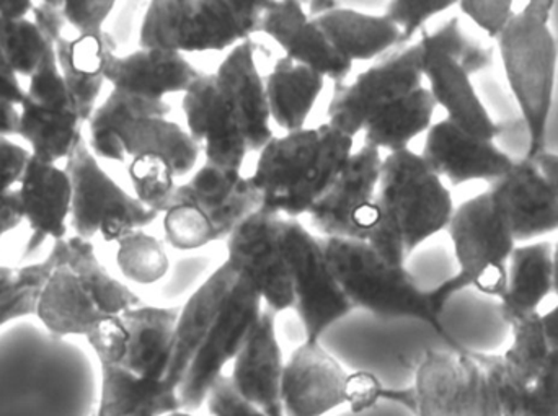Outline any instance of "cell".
<instances>
[{
    "instance_id": "obj_41",
    "label": "cell",
    "mask_w": 558,
    "mask_h": 416,
    "mask_svg": "<svg viewBox=\"0 0 558 416\" xmlns=\"http://www.w3.org/2000/svg\"><path fill=\"white\" fill-rule=\"evenodd\" d=\"M167 242L177 250H198L216 242V232L209 219L189 203H173L163 212Z\"/></svg>"
},
{
    "instance_id": "obj_5",
    "label": "cell",
    "mask_w": 558,
    "mask_h": 416,
    "mask_svg": "<svg viewBox=\"0 0 558 416\" xmlns=\"http://www.w3.org/2000/svg\"><path fill=\"white\" fill-rule=\"evenodd\" d=\"M423 51V77L436 107L446 120L482 139L497 140L500 123L495 121L474 85V75L492 64V49L469 35L458 16L433 32L420 35Z\"/></svg>"
},
{
    "instance_id": "obj_32",
    "label": "cell",
    "mask_w": 558,
    "mask_h": 416,
    "mask_svg": "<svg viewBox=\"0 0 558 416\" xmlns=\"http://www.w3.org/2000/svg\"><path fill=\"white\" fill-rule=\"evenodd\" d=\"M265 85L271 120L284 133H294L304 130L324 91L325 77L308 65L282 56L275 62Z\"/></svg>"
},
{
    "instance_id": "obj_2",
    "label": "cell",
    "mask_w": 558,
    "mask_h": 416,
    "mask_svg": "<svg viewBox=\"0 0 558 416\" xmlns=\"http://www.w3.org/2000/svg\"><path fill=\"white\" fill-rule=\"evenodd\" d=\"M415 416H523L530 389L504 355L425 350L413 375Z\"/></svg>"
},
{
    "instance_id": "obj_44",
    "label": "cell",
    "mask_w": 558,
    "mask_h": 416,
    "mask_svg": "<svg viewBox=\"0 0 558 416\" xmlns=\"http://www.w3.org/2000/svg\"><path fill=\"white\" fill-rule=\"evenodd\" d=\"M117 3L110 0H62V19L77 36L104 35V25Z\"/></svg>"
},
{
    "instance_id": "obj_7",
    "label": "cell",
    "mask_w": 558,
    "mask_h": 416,
    "mask_svg": "<svg viewBox=\"0 0 558 416\" xmlns=\"http://www.w3.org/2000/svg\"><path fill=\"white\" fill-rule=\"evenodd\" d=\"M446 231L451 238L458 273L432 287L436 309L442 314L449 301L465 290L501 301L507 293L511 255L518 244L490 195L484 192L456 206Z\"/></svg>"
},
{
    "instance_id": "obj_40",
    "label": "cell",
    "mask_w": 558,
    "mask_h": 416,
    "mask_svg": "<svg viewBox=\"0 0 558 416\" xmlns=\"http://www.w3.org/2000/svg\"><path fill=\"white\" fill-rule=\"evenodd\" d=\"M128 173L133 183L134 196L146 208L157 215L169 211L179 185H175V175L166 160L154 156L136 157L131 159Z\"/></svg>"
},
{
    "instance_id": "obj_36",
    "label": "cell",
    "mask_w": 558,
    "mask_h": 416,
    "mask_svg": "<svg viewBox=\"0 0 558 416\" xmlns=\"http://www.w3.org/2000/svg\"><path fill=\"white\" fill-rule=\"evenodd\" d=\"M54 42L33 19H0V78L29 77Z\"/></svg>"
},
{
    "instance_id": "obj_53",
    "label": "cell",
    "mask_w": 558,
    "mask_h": 416,
    "mask_svg": "<svg viewBox=\"0 0 558 416\" xmlns=\"http://www.w3.org/2000/svg\"><path fill=\"white\" fill-rule=\"evenodd\" d=\"M533 160H536L537 167L546 176L547 183H549L550 189H553L558 203V154L546 149Z\"/></svg>"
},
{
    "instance_id": "obj_34",
    "label": "cell",
    "mask_w": 558,
    "mask_h": 416,
    "mask_svg": "<svg viewBox=\"0 0 558 416\" xmlns=\"http://www.w3.org/2000/svg\"><path fill=\"white\" fill-rule=\"evenodd\" d=\"M436 103L428 87L423 85L409 97L392 105L374 118L364 130V144L387 154L410 149L420 134L428 133L435 117Z\"/></svg>"
},
{
    "instance_id": "obj_19",
    "label": "cell",
    "mask_w": 558,
    "mask_h": 416,
    "mask_svg": "<svg viewBox=\"0 0 558 416\" xmlns=\"http://www.w3.org/2000/svg\"><path fill=\"white\" fill-rule=\"evenodd\" d=\"M260 33L270 36L286 58L308 65L337 85L344 84L351 74L353 64L338 54L324 29L298 0H268Z\"/></svg>"
},
{
    "instance_id": "obj_33",
    "label": "cell",
    "mask_w": 558,
    "mask_h": 416,
    "mask_svg": "<svg viewBox=\"0 0 558 416\" xmlns=\"http://www.w3.org/2000/svg\"><path fill=\"white\" fill-rule=\"evenodd\" d=\"M182 411L179 392L163 381H140L114 366H100V394L92 416H166Z\"/></svg>"
},
{
    "instance_id": "obj_51",
    "label": "cell",
    "mask_w": 558,
    "mask_h": 416,
    "mask_svg": "<svg viewBox=\"0 0 558 416\" xmlns=\"http://www.w3.org/2000/svg\"><path fill=\"white\" fill-rule=\"evenodd\" d=\"M384 397V389L369 372H356L348 378V404L354 414L367 411Z\"/></svg>"
},
{
    "instance_id": "obj_58",
    "label": "cell",
    "mask_w": 558,
    "mask_h": 416,
    "mask_svg": "<svg viewBox=\"0 0 558 416\" xmlns=\"http://www.w3.org/2000/svg\"><path fill=\"white\" fill-rule=\"evenodd\" d=\"M0 97L12 101L13 105L19 107L22 103L23 97H25V88L22 87L20 82H9L0 78Z\"/></svg>"
},
{
    "instance_id": "obj_49",
    "label": "cell",
    "mask_w": 558,
    "mask_h": 416,
    "mask_svg": "<svg viewBox=\"0 0 558 416\" xmlns=\"http://www.w3.org/2000/svg\"><path fill=\"white\" fill-rule=\"evenodd\" d=\"M54 268V261L46 258L41 264L28 265L22 268H9L0 265V299L9 296L13 291L22 287L23 284H45Z\"/></svg>"
},
{
    "instance_id": "obj_38",
    "label": "cell",
    "mask_w": 558,
    "mask_h": 416,
    "mask_svg": "<svg viewBox=\"0 0 558 416\" xmlns=\"http://www.w3.org/2000/svg\"><path fill=\"white\" fill-rule=\"evenodd\" d=\"M508 327L511 343L504 353L505 363L514 378L531 391L553 352L544 330L543 313L514 320Z\"/></svg>"
},
{
    "instance_id": "obj_46",
    "label": "cell",
    "mask_w": 558,
    "mask_h": 416,
    "mask_svg": "<svg viewBox=\"0 0 558 416\" xmlns=\"http://www.w3.org/2000/svg\"><path fill=\"white\" fill-rule=\"evenodd\" d=\"M523 416H558V350L550 352L539 379L531 389Z\"/></svg>"
},
{
    "instance_id": "obj_21",
    "label": "cell",
    "mask_w": 558,
    "mask_h": 416,
    "mask_svg": "<svg viewBox=\"0 0 558 416\" xmlns=\"http://www.w3.org/2000/svg\"><path fill=\"white\" fill-rule=\"evenodd\" d=\"M231 382L238 394L268 416H284L281 405L284 359L277 335V314L264 309L257 327L232 363Z\"/></svg>"
},
{
    "instance_id": "obj_23",
    "label": "cell",
    "mask_w": 558,
    "mask_h": 416,
    "mask_svg": "<svg viewBox=\"0 0 558 416\" xmlns=\"http://www.w3.org/2000/svg\"><path fill=\"white\" fill-rule=\"evenodd\" d=\"M49 257L54 261V268L39 291L35 316L52 339H87L110 316L101 309L97 296L81 274L51 254Z\"/></svg>"
},
{
    "instance_id": "obj_42",
    "label": "cell",
    "mask_w": 558,
    "mask_h": 416,
    "mask_svg": "<svg viewBox=\"0 0 558 416\" xmlns=\"http://www.w3.org/2000/svg\"><path fill=\"white\" fill-rule=\"evenodd\" d=\"M456 5L458 3L441 0H393L387 5L384 15L402 33L403 46H409L418 33L422 35L425 32L429 20Z\"/></svg>"
},
{
    "instance_id": "obj_55",
    "label": "cell",
    "mask_w": 558,
    "mask_h": 416,
    "mask_svg": "<svg viewBox=\"0 0 558 416\" xmlns=\"http://www.w3.org/2000/svg\"><path fill=\"white\" fill-rule=\"evenodd\" d=\"M33 9L35 2L32 0H0V19H28V13H33Z\"/></svg>"
},
{
    "instance_id": "obj_25",
    "label": "cell",
    "mask_w": 558,
    "mask_h": 416,
    "mask_svg": "<svg viewBox=\"0 0 558 416\" xmlns=\"http://www.w3.org/2000/svg\"><path fill=\"white\" fill-rule=\"evenodd\" d=\"M199 154V144L179 123L169 118L147 117L118 127L98 157L113 162H124L128 157H160L179 179L195 169Z\"/></svg>"
},
{
    "instance_id": "obj_15",
    "label": "cell",
    "mask_w": 558,
    "mask_h": 416,
    "mask_svg": "<svg viewBox=\"0 0 558 416\" xmlns=\"http://www.w3.org/2000/svg\"><path fill=\"white\" fill-rule=\"evenodd\" d=\"M518 245L558 231V203L536 160H514L513 167L487 189Z\"/></svg>"
},
{
    "instance_id": "obj_29",
    "label": "cell",
    "mask_w": 558,
    "mask_h": 416,
    "mask_svg": "<svg viewBox=\"0 0 558 416\" xmlns=\"http://www.w3.org/2000/svg\"><path fill=\"white\" fill-rule=\"evenodd\" d=\"M314 20L324 29L338 54L351 64L373 61L403 48L402 33L384 13L373 15L340 5Z\"/></svg>"
},
{
    "instance_id": "obj_4",
    "label": "cell",
    "mask_w": 558,
    "mask_h": 416,
    "mask_svg": "<svg viewBox=\"0 0 558 416\" xmlns=\"http://www.w3.org/2000/svg\"><path fill=\"white\" fill-rule=\"evenodd\" d=\"M320 241L331 273L354 309L366 310L380 319L418 320L432 327L448 348L464 350L442 326L432 290H425L407 267L387 264L366 241Z\"/></svg>"
},
{
    "instance_id": "obj_60",
    "label": "cell",
    "mask_w": 558,
    "mask_h": 416,
    "mask_svg": "<svg viewBox=\"0 0 558 416\" xmlns=\"http://www.w3.org/2000/svg\"><path fill=\"white\" fill-rule=\"evenodd\" d=\"M553 270H554V294L558 297V241L554 245V257H553Z\"/></svg>"
},
{
    "instance_id": "obj_48",
    "label": "cell",
    "mask_w": 558,
    "mask_h": 416,
    "mask_svg": "<svg viewBox=\"0 0 558 416\" xmlns=\"http://www.w3.org/2000/svg\"><path fill=\"white\" fill-rule=\"evenodd\" d=\"M32 154L28 147L9 136H0V198L10 195L19 185Z\"/></svg>"
},
{
    "instance_id": "obj_12",
    "label": "cell",
    "mask_w": 558,
    "mask_h": 416,
    "mask_svg": "<svg viewBox=\"0 0 558 416\" xmlns=\"http://www.w3.org/2000/svg\"><path fill=\"white\" fill-rule=\"evenodd\" d=\"M262 304L264 301L254 284L239 274L211 332L180 384L182 411L195 412L205 404L213 386L225 376L226 366L234 363L257 327L264 313Z\"/></svg>"
},
{
    "instance_id": "obj_37",
    "label": "cell",
    "mask_w": 558,
    "mask_h": 416,
    "mask_svg": "<svg viewBox=\"0 0 558 416\" xmlns=\"http://www.w3.org/2000/svg\"><path fill=\"white\" fill-rule=\"evenodd\" d=\"M170 113V105L166 100H149L126 91L111 90L107 100L97 107L92 114L88 127V147L95 157L100 156L108 139L118 127L137 118L163 117Z\"/></svg>"
},
{
    "instance_id": "obj_45",
    "label": "cell",
    "mask_w": 558,
    "mask_h": 416,
    "mask_svg": "<svg viewBox=\"0 0 558 416\" xmlns=\"http://www.w3.org/2000/svg\"><path fill=\"white\" fill-rule=\"evenodd\" d=\"M85 340L94 350L100 366H118L126 350L128 330L120 316L110 317Z\"/></svg>"
},
{
    "instance_id": "obj_14",
    "label": "cell",
    "mask_w": 558,
    "mask_h": 416,
    "mask_svg": "<svg viewBox=\"0 0 558 416\" xmlns=\"http://www.w3.org/2000/svg\"><path fill=\"white\" fill-rule=\"evenodd\" d=\"M189 133L205 154L206 166L241 173L251 154L244 124L216 74H202L183 94Z\"/></svg>"
},
{
    "instance_id": "obj_30",
    "label": "cell",
    "mask_w": 558,
    "mask_h": 416,
    "mask_svg": "<svg viewBox=\"0 0 558 416\" xmlns=\"http://www.w3.org/2000/svg\"><path fill=\"white\" fill-rule=\"evenodd\" d=\"M554 245L536 241L514 248L508 267L507 293L500 301L504 322L511 323L541 313L554 294Z\"/></svg>"
},
{
    "instance_id": "obj_47",
    "label": "cell",
    "mask_w": 558,
    "mask_h": 416,
    "mask_svg": "<svg viewBox=\"0 0 558 416\" xmlns=\"http://www.w3.org/2000/svg\"><path fill=\"white\" fill-rule=\"evenodd\" d=\"M205 404H208L211 416H268L264 411L242 399L228 376H222L213 386Z\"/></svg>"
},
{
    "instance_id": "obj_61",
    "label": "cell",
    "mask_w": 558,
    "mask_h": 416,
    "mask_svg": "<svg viewBox=\"0 0 558 416\" xmlns=\"http://www.w3.org/2000/svg\"><path fill=\"white\" fill-rule=\"evenodd\" d=\"M166 416H196V415H193L192 412L177 411V412H172V414H169Z\"/></svg>"
},
{
    "instance_id": "obj_28",
    "label": "cell",
    "mask_w": 558,
    "mask_h": 416,
    "mask_svg": "<svg viewBox=\"0 0 558 416\" xmlns=\"http://www.w3.org/2000/svg\"><path fill=\"white\" fill-rule=\"evenodd\" d=\"M255 51L254 39L241 42L226 56L215 74L241 117L251 152H260L275 136L267 85L258 71Z\"/></svg>"
},
{
    "instance_id": "obj_11",
    "label": "cell",
    "mask_w": 558,
    "mask_h": 416,
    "mask_svg": "<svg viewBox=\"0 0 558 416\" xmlns=\"http://www.w3.org/2000/svg\"><path fill=\"white\" fill-rule=\"evenodd\" d=\"M281 241L305 340L320 342L325 330L353 313V304L335 280L320 238L298 219H282Z\"/></svg>"
},
{
    "instance_id": "obj_16",
    "label": "cell",
    "mask_w": 558,
    "mask_h": 416,
    "mask_svg": "<svg viewBox=\"0 0 558 416\" xmlns=\"http://www.w3.org/2000/svg\"><path fill=\"white\" fill-rule=\"evenodd\" d=\"M426 166L452 186L471 182H497L513 167L514 160L497 140L469 134L449 120L432 124L420 154Z\"/></svg>"
},
{
    "instance_id": "obj_35",
    "label": "cell",
    "mask_w": 558,
    "mask_h": 416,
    "mask_svg": "<svg viewBox=\"0 0 558 416\" xmlns=\"http://www.w3.org/2000/svg\"><path fill=\"white\" fill-rule=\"evenodd\" d=\"M51 255L56 260L62 261L75 273L81 274L82 280L94 291L107 316H121L126 310L141 306L140 296L126 284L111 277L107 268L100 264L90 241L74 235L64 241L54 242Z\"/></svg>"
},
{
    "instance_id": "obj_54",
    "label": "cell",
    "mask_w": 558,
    "mask_h": 416,
    "mask_svg": "<svg viewBox=\"0 0 558 416\" xmlns=\"http://www.w3.org/2000/svg\"><path fill=\"white\" fill-rule=\"evenodd\" d=\"M19 107L0 97V136H13L19 133Z\"/></svg>"
},
{
    "instance_id": "obj_1",
    "label": "cell",
    "mask_w": 558,
    "mask_h": 416,
    "mask_svg": "<svg viewBox=\"0 0 558 416\" xmlns=\"http://www.w3.org/2000/svg\"><path fill=\"white\" fill-rule=\"evenodd\" d=\"M456 205L451 189L412 149L387 154L373 205L357 212L354 225L392 267L448 229Z\"/></svg>"
},
{
    "instance_id": "obj_31",
    "label": "cell",
    "mask_w": 558,
    "mask_h": 416,
    "mask_svg": "<svg viewBox=\"0 0 558 416\" xmlns=\"http://www.w3.org/2000/svg\"><path fill=\"white\" fill-rule=\"evenodd\" d=\"M19 111L16 134L25 140L33 159L59 166L84 140L87 123L75 108L45 107L23 98Z\"/></svg>"
},
{
    "instance_id": "obj_39",
    "label": "cell",
    "mask_w": 558,
    "mask_h": 416,
    "mask_svg": "<svg viewBox=\"0 0 558 416\" xmlns=\"http://www.w3.org/2000/svg\"><path fill=\"white\" fill-rule=\"evenodd\" d=\"M117 264L124 278L141 284L159 283L169 273V255L159 238L134 231L118 242Z\"/></svg>"
},
{
    "instance_id": "obj_3",
    "label": "cell",
    "mask_w": 558,
    "mask_h": 416,
    "mask_svg": "<svg viewBox=\"0 0 558 416\" xmlns=\"http://www.w3.org/2000/svg\"><path fill=\"white\" fill-rule=\"evenodd\" d=\"M353 137L330 124L275 136L251 176L262 209L284 219L308 215L350 160Z\"/></svg>"
},
{
    "instance_id": "obj_20",
    "label": "cell",
    "mask_w": 558,
    "mask_h": 416,
    "mask_svg": "<svg viewBox=\"0 0 558 416\" xmlns=\"http://www.w3.org/2000/svg\"><path fill=\"white\" fill-rule=\"evenodd\" d=\"M173 203H189L198 208L215 228L216 242L228 241L242 222L262 209V196L251 176L225 172L206 163L189 183L177 186Z\"/></svg>"
},
{
    "instance_id": "obj_27",
    "label": "cell",
    "mask_w": 558,
    "mask_h": 416,
    "mask_svg": "<svg viewBox=\"0 0 558 416\" xmlns=\"http://www.w3.org/2000/svg\"><path fill=\"white\" fill-rule=\"evenodd\" d=\"M179 313L173 307L137 306L121 314L128 342L114 368L140 381L166 382Z\"/></svg>"
},
{
    "instance_id": "obj_13",
    "label": "cell",
    "mask_w": 558,
    "mask_h": 416,
    "mask_svg": "<svg viewBox=\"0 0 558 416\" xmlns=\"http://www.w3.org/2000/svg\"><path fill=\"white\" fill-rule=\"evenodd\" d=\"M281 216L260 211L242 222L228 238V261L239 274H244L262 301L275 314L294 307L291 273L282 250Z\"/></svg>"
},
{
    "instance_id": "obj_24",
    "label": "cell",
    "mask_w": 558,
    "mask_h": 416,
    "mask_svg": "<svg viewBox=\"0 0 558 416\" xmlns=\"http://www.w3.org/2000/svg\"><path fill=\"white\" fill-rule=\"evenodd\" d=\"M238 280V271L225 261L180 309L172 355L166 375V384L173 391L179 392L186 371L205 343L206 337L211 332Z\"/></svg>"
},
{
    "instance_id": "obj_22",
    "label": "cell",
    "mask_w": 558,
    "mask_h": 416,
    "mask_svg": "<svg viewBox=\"0 0 558 416\" xmlns=\"http://www.w3.org/2000/svg\"><path fill=\"white\" fill-rule=\"evenodd\" d=\"M202 75L180 52L140 48L126 56L110 52L104 77L114 90L149 100H166L167 95L185 94Z\"/></svg>"
},
{
    "instance_id": "obj_17",
    "label": "cell",
    "mask_w": 558,
    "mask_h": 416,
    "mask_svg": "<svg viewBox=\"0 0 558 416\" xmlns=\"http://www.w3.org/2000/svg\"><path fill=\"white\" fill-rule=\"evenodd\" d=\"M348 378L320 342L305 340L284 365L281 405L284 416H325L348 404Z\"/></svg>"
},
{
    "instance_id": "obj_59",
    "label": "cell",
    "mask_w": 558,
    "mask_h": 416,
    "mask_svg": "<svg viewBox=\"0 0 558 416\" xmlns=\"http://www.w3.org/2000/svg\"><path fill=\"white\" fill-rule=\"evenodd\" d=\"M340 5V2H331V0H318V2L315 0V2L307 3V15L311 19H318V16L327 15L328 12Z\"/></svg>"
},
{
    "instance_id": "obj_10",
    "label": "cell",
    "mask_w": 558,
    "mask_h": 416,
    "mask_svg": "<svg viewBox=\"0 0 558 416\" xmlns=\"http://www.w3.org/2000/svg\"><path fill=\"white\" fill-rule=\"evenodd\" d=\"M423 85V51L416 41L384 56L351 84L337 85L328 103V124L354 139L374 118Z\"/></svg>"
},
{
    "instance_id": "obj_43",
    "label": "cell",
    "mask_w": 558,
    "mask_h": 416,
    "mask_svg": "<svg viewBox=\"0 0 558 416\" xmlns=\"http://www.w3.org/2000/svg\"><path fill=\"white\" fill-rule=\"evenodd\" d=\"M458 7L478 29L495 41L504 35L518 12L511 0H464L458 2Z\"/></svg>"
},
{
    "instance_id": "obj_26",
    "label": "cell",
    "mask_w": 558,
    "mask_h": 416,
    "mask_svg": "<svg viewBox=\"0 0 558 416\" xmlns=\"http://www.w3.org/2000/svg\"><path fill=\"white\" fill-rule=\"evenodd\" d=\"M20 215L39 238H68L72 212V183L68 170L58 163L29 159L15 189Z\"/></svg>"
},
{
    "instance_id": "obj_56",
    "label": "cell",
    "mask_w": 558,
    "mask_h": 416,
    "mask_svg": "<svg viewBox=\"0 0 558 416\" xmlns=\"http://www.w3.org/2000/svg\"><path fill=\"white\" fill-rule=\"evenodd\" d=\"M554 7H556V2H553V0H533V2L524 3L521 10L526 12L527 15L539 20V22L549 23L550 25V22H553Z\"/></svg>"
},
{
    "instance_id": "obj_6",
    "label": "cell",
    "mask_w": 558,
    "mask_h": 416,
    "mask_svg": "<svg viewBox=\"0 0 558 416\" xmlns=\"http://www.w3.org/2000/svg\"><path fill=\"white\" fill-rule=\"evenodd\" d=\"M268 0H154L144 12L140 46L190 54L225 51L260 33Z\"/></svg>"
},
{
    "instance_id": "obj_52",
    "label": "cell",
    "mask_w": 558,
    "mask_h": 416,
    "mask_svg": "<svg viewBox=\"0 0 558 416\" xmlns=\"http://www.w3.org/2000/svg\"><path fill=\"white\" fill-rule=\"evenodd\" d=\"M20 215L19 199L15 189L10 195L0 198V241L12 232L22 222Z\"/></svg>"
},
{
    "instance_id": "obj_18",
    "label": "cell",
    "mask_w": 558,
    "mask_h": 416,
    "mask_svg": "<svg viewBox=\"0 0 558 416\" xmlns=\"http://www.w3.org/2000/svg\"><path fill=\"white\" fill-rule=\"evenodd\" d=\"M383 160V152L366 144L351 154L340 175L307 215L324 238L366 241L354 225V219L376 199Z\"/></svg>"
},
{
    "instance_id": "obj_8",
    "label": "cell",
    "mask_w": 558,
    "mask_h": 416,
    "mask_svg": "<svg viewBox=\"0 0 558 416\" xmlns=\"http://www.w3.org/2000/svg\"><path fill=\"white\" fill-rule=\"evenodd\" d=\"M498 56L527 136V159L546 150L558 74V42L549 23L518 10L497 39Z\"/></svg>"
},
{
    "instance_id": "obj_9",
    "label": "cell",
    "mask_w": 558,
    "mask_h": 416,
    "mask_svg": "<svg viewBox=\"0 0 558 416\" xmlns=\"http://www.w3.org/2000/svg\"><path fill=\"white\" fill-rule=\"evenodd\" d=\"M64 169L71 176V224L77 237L92 241L101 235L107 244H118L159 218L101 169L87 140L78 144Z\"/></svg>"
},
{
    "instance_id": "obj_57",
    "label": "cell",
    "mask_w": 558,
    "mask_h": 416,
    "mask_svg": "<svg viewBox=\"0 0 558 416\" xmlns=\"http://www.w3.org/2000/svg\"><path fill=\"white\" fill-rule=\"evenodd\" d=\"M543 322L550 350H558V304L549 313L543 314Z\"/></svg>"
},
{
    "instance_id": "obj_50",
    "label": "cell",
    "mask_w": 558,
    "mask_h": 416,
    "mask_svg": "<svg viewBox=\"0 0 558 416\" xmlns=\"http://www.w3.org/2000/svg\"><path fill=\"white\" fill-rule=\"evenodd\" d=\"M41 287V283L23 284L22 287L0 299V327L35 314L36 299Z\"/></svg>"
}]
</instances>
